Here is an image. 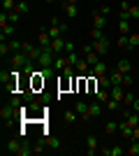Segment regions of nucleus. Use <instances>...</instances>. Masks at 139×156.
<instances>
[{
	"mask_svg": "<svg viewBox=\"0 0 139 156\" xmlns=\"http://www.w3.org/2000/svg\"><path fill=\"white\" fill-rule=\"evenodd\" d=\"M28 63H30V58H28L26 51H14L12 56H9V65H12L14 70H23Z\"/></svg>",
	"mask_w": 139,
	"mask_h": 156,
	"instance_id": "f257e3e1",
	"label": "nucleus"
},
{
	"mask_svg": "<svg viewBox=\"0 0 139 156\" xmlns=\"http://www.w3.org/2000/svg\"><path fill=\"white\" fill-rule=\"evenodd\" d=\"M91 42H93V51H98L100 56H107V54H109V49H111V42H109V37L91 40Z\"/></svg>",
	"mask_w": 139,
	"mask_h": 156,
	"instance_id": "f03ea898",
	"label": "nucleus"
},
{
	"mask_svg": "<svg viewBox=\"0 0 139 156\" xmlns=\"http://www.w3.org/2000/svg\"><path fill=\"white\" fill-rule=\"evenodd\" d=\"M16 117H19V112H16V107H12V105H2V110H0V119H2L5 124L14 121Z\"/></svg>",
	"mask_w": 139,
	"mask_h": 156,
	"instance_id": "7ed1b4c3",
	"label": "nucleus"
},
{
	"mask_svg": "<svg viewBox=\"0 0 139 156\" xmlns=\"http://www.w3.org/2000/svg\"><path fill=\"white\" fill-rule=\"evenodd\" d=\"M102 112H104V105L100 103V100H93V103H88V117H91V119L102 117Z\"/></svg>",
	"mask_w": 139,
	"mask_h": 156,
	"instance_id": "20e7f679",
	"label": "nucleus"
},
{
	"mask_svg": "<svg viewBox=\"0 0 139 156\" xmlns=\"http://www.w3.org/2000/svg\"><path fill=\"white\" fill-rule=\"evenodd\" d=\"M95 151H98V135L88 133V135H86V154L95 156Z\"/></svg>",
	"mask_w": 139,
	"mask_h": 156,
	"instance_id": "39448f33",
	"label": "nucleus"
},
{
	"mask_svg": "<svg viewBox=\"0 0 139 156\" xmlns=\"http://www.w3.org/2000/svg\"><path fill=\"white\" fill-rule=\"evenodd\" d=\"M21 142H23V137H14V140H7V142H5V151H9V154H19Z\"/></svg>",
	"mask_w": 139,
	"mask_h": 156,
	"instance_id": "423d86ee",
	"label": "nucleus"
},
{
	"mask_svg": "<svg viewBox=\"0 0 139 156\" xmlns=\"http://www.w3.org/2000/svg\"><path fill=\"white\" fill-rule=\"evenodd\" d=\"M109 96H111L114 100H121V103H123V96H125V86H123V84H114L111 89H109Z\"/></svg>",
	"mask_w": 139,
	"mask_h": 156,
	"instance_id": "0eeeda50",
	"label": "nucleus"
},
{
	"mask_svg": "<svg viewBox=\"0 0 139 156\" xmlns=\"http://www.w3.org/2000/svg\"><path fill=\"white\" fill-rule=\"evenodd\" d=\"M118 130H121V135H123V137L132 140V133H134V128H132L130 124H127L125 119H123V121H118Z\"/></svg>",
	"mask_w": 139,
	"mask_h": 156,
	"instance_id": "6e6552de",
	"label": "nucleus"
},
{
	"mask_svg": "<svg viewBox=\"0 0 139 156\" xmlns=\"http://www.w3.org/2000/svg\"><path fill=\"white\" fill-rule=\"evenodd\" d=\"M74 110H77V114H79V119H84V121H88V103H84V100H79V103L74 105Z\"/></svg>",
	"mask_w": 139,
	"mask_h": 156,
	"instance_id": "1a4fd4ad",
	"label": "nucleus"
},
{
	"mask_svg": "<svg viewBox=\"0 0 139 156\" xmlns=\"http://www.w3.org/2000/svg\"><path fill=\"white\" fill-rule=\"evenodd\" d=\"M51 35H49V30H40V35H37V44L42 47V49H46V47H51Z\"/></svg>",
	"mask_w": 139,
	"mask_h": 156,
	"instance_id": "9d476101",
	"label": "nucleus"
},
{
	"mask_svg": "<svg viewBox=\"0 0 139 156\" xmlns=\"http://www.w3.org/2000/svg\"><path fill=\"white\" fill-rule=\"evenodd\" d=\"M116 70H121L123 75L132 72V63H130V58H121V61H116Z\"/></svg>",
	"mask_w": 139,
	"mask_h": 156,
	"instance_id": "9b49d317",
	"label": "nucleus"
},
{
	"mask_svg": "<svg viewBox=\"0 0 139 156\" xmlns=\"http://www.w3.org/2000/svg\"><path fill=\"white\" fill-rule=\"evenodd\" d=\"M51 49H53V54H63L65 51V40L63 37H53L51 40Z\"/></svg>",
	"mask_w": 139,
	"mask_h": 156,
	"instance_id": "f8f14e48",
	"label": "nucleus"
},
{
	"mask_svg": "<svg viewBox=\"0 0 139 156\" xmlns=\"http://www.w3.org/2000/svg\"><path fill=\"white\" fill-rule=\"evenodd\" d=\"M104 26H107V16L93 12V28H102V30H104Z\"/></svg>",
	"mask_w": 139,
	"mask_h": 156,
	"instance_id": "ddd939ff",
	"label": "nucleus"
},
{
	"mask_svg": "<svg viewBox=\"0 0 139 156\" xmlns=\"http://www.w3.org/2000/svg\"><path fill=\"white\" fill-rule=\"evenodd\" d=\"M67 65H70V63H67V56H60V54H58V56H56V61H53V68H56L58 72H63Z\"/></svg>",
	"mask_w": 139,
	"mask_h": 156,
	"instance_id": "4468645a",
	"label": "nucleus"
},
{
	"mask_svg": "<svg viewBox=\"0 0 139 156\" xmlns=\"http://www.w3.org/2000/svg\"><path fill=\"white\" fill-rule=\"evenodd\" d=\"M130 21L132 19H118V33L121 35H130V33H132L130 30Z\"/></svg>",
	"mask_w": 139,
	"mask_h": 156,
	"instance_id": "2eb2a0df",
	"label": "nucleus"
},
{
	"mask_svg": "<svg viewBox=\"0 0 139 156\" xmlns=\"http://www.w3.org/2000/svg\"><path fill=\"white\" fill-rule=\"evenodd\" d=\"M107 72H109V68H107L104 61H100L98 65H93V75H95V77H102V75H107Z\"/></svg>",
	"mask_w": 139,
	"mask_h": 156,
	"instance_id": "dca6fc26",
	"label": "nucleus"
},
{
	"mask_svg": "<svg viewBox=\"0 0 139 156\" xmlns=\"http://www.w3.org/2000/svg\"><path fill=\"white\" fill-rule=\"evenodd\" d=\"M139 47V33H130L127 35V51H132Z\"/></svg>",
	"mask_w": 139,
	"mask_h": 156,
	"instance_id": "f3484780",
	"label": "nucleus"
},
{
	"mask_svg": "<svg viewBox=\"0 0 139 156\" xmlns=\"http://www.w3.org/2000/svg\"><path fill=\"white\" fill-rule=\"evenodd\" d=\"M63 119H65V124L70 126V124H74V121L79 119V114H77V110H65L63 112Z\"/></svg>",
	"mask_w": 139,
	"mask_h": 156,
	"instance_id": "a211bd4d",
	"label": "nucleus"
},
{
	"mask_svg": "<svg viewBox=\"0 0 139 156\" xmlns=\"http://www.w3.org/2000/svg\"><path fill=\"white\" fill-rule=\"evenodd\" d=\"M121 105H123L121 100H114V98H109V100L104 103V110H107V112H118V110H121Z\"/></svg>",
	"mask_w": 139,
	"mask_h": 156,
	"instance_id": "6ab92c4d",
	"label": "nucleus"
},
{
	"mask_svg": "<svg viewBox=\"0 0 139 156\" xmlns=\"http://www.w3.org/2000/svg\"><path fill=\"white\" fill-rule=\"evenodd\" d=\"M12 35H14V23H7V26L0 28V42L5 37H12Z\"/></svg>",
	"mask_w": 139,
	"mask_h": 156,
	"instance_id": "aec40b11",
	"label": "nucleus"
},
{
	"mask_svg": "<svg viewBox=\"0 0 139 156\" xmlns=\"http://www.w3.org/2000/svg\"><path fill=\"white\" fill-rule=\"evenodd\" d=\"M44 140H46V147H51V149L60 151V140H58V137H53V135H44Z\"/></svg>",
	"mask_w": 139,
	"mask_h": 156,
	"instance_id": "412c9836",
	"label": "nucleus"
},
{
	"mask_svg": "<svg viewBox=\"0 0 139 156\" xmlns=\"http://www.w3.org/2000/svg\"><path fill=\"white\" fill-rule=\"evenodd\" d=\"M109 98H111V96H109V91H107V89H102V86H100L98 91H95V100H100L102 105H104L107 100H109Z\"/></svg>",
	"mask_w": 139,
	"mask_h": 156,
	"instance_id": "4be33fe9",
	"label": "nucleus"
},
{
	"mask_svg": "<svg viewBox=\"0 0 139 156\" xmlns=\"http://www.w3.org/2000/svg\"><path fill=\"white\" fill-rule=\"evenodd\" d=\"M125 154H130V156H139V140H130V147L125 149Z\"/></svg>",
	"mask_w": 139,
	"mask_h": 156,
	"instance_id": "5701e85b",
	"label": "nucleus"
},
{
	"mask_svg": "<svg viewBox=\"0 0 139 156\" xmlns=\"http://www.w3.org/2000/svg\"><path fill=\"white\" fill-rule=\"evenodd\" d=\"M19 156H33V144H28L26 140L21 142V149H19Z\"/></svg>",
	"mask_w": 139,
	"mask_h": 156,
	"instance_id": "b1692460",
	"label": "nucleus"
},
{
	"mask_svg": "<svg viewBox=\"0 0 139 156\" xmlns=\"http://www.w3.org/2000/svg\"><path fill=\"white\" fill-rule=\"evenodd\" d=\"M98 84L102 86V89H107V91H109V89H111V79H109V75H102V77H98Z\"/></svg>",
	"mask_w": 139,
	"mask_h": 156,
	"instance_id": "393cba45",
	"label": "nucleus"
},
{
	"mask_svg": "<svg viewBox=\"0 0 139 156\" xmlns=\"http://www.w3.org/2000/svg\"><path fill=\"white\" fill-rule=\"evenodd\" d=\"M109 79H111V84H123V72H121V70H114L111 75H109Z\"/></svg>",
	"mask_w": 139,
	"mask_h": 156,
	"instance_id": "a878e982",
	"label": "nucleus"
},
{
	"mask_svg": "<svg viewBox=\"0 0 139 156\" xmlns=\"http://www.w3.org/2000/svg\"><path fill=\"white\" fill-rule=\"evenodd\" d=\"M134 100H137V98H134V93H130V91L125 89V96H123V105H125V107H132Z\"/></svg>",
	"mask_w": 139,
	"mask_h": 156,
	"instance_id": "bb28decb",
	"label": "nucleus"
},
{
	"mask_svg": "<svg viewBox=\"0 0 139 156\" xmlns=\"http://www.w3.org/2000/svg\"><path fill=\"white\" fill-rule=\"evenodd\" d=\"M2 12H5V9H2ZM7 19H9V23H16V21L21 19V12H16V9H9V12H7Z\"/></svg>",
	"mask_w": 139,
	"mask_h": 156,
	"instance_id": "cd10ccee",
	"label": "nucleus"
},
{
	"mask_svg": "<svg viewBox=\"0 0 139 156\" xmlns=\"http://www.w3.org/2000/svg\"><path fill=\"white\" fill-rule=\"evenodd\" d=\"M65 14H67V16H70V19H74V16L79 14V9H77V5H67V2H65Z\"/></svg>",
	"mask_w": 139,
	"mask_h": 156,
	"instance_id": "c85d7f7f",
	"label": "nucleus"
},
{
	"mask_svg": "<svg viewBox=\"0 0 139 156\" xmlns=\"http://www.w3.org/2000/svg\"><path fill=\"white\" fill-rule=\"evenodd\" d=\"M14 9H16V12H21V14H28V9H30V7H28V2H26V0H19Z\"/></svg>",
	"mask_w": 139,
	"mask_h": 156,
	"instance_id": "c756f323",
	"label": "nucleus"
},
{
	"mask_svg": "<svg viewBox=\"0 0 139 156\" xmlns=\"http://www.w3.org/2000/svg\"><path fill=\"white\" fill-rule=\"evenodd\" d=\"M88 37L91 40H100V37H104V30H102V28H93V30L88 33Z\"/></svg>",
	"mask_w": 139,
	"mask_h": 156,
	"instance_id": "7c9ffc66",
	"label": "nucleus"
},
{
	"mask_svg": "<svg viewBox=\"0 0 139 156\" xmlns=\"http://www.w3.org/2000/svg\"><path fill=\"white\" fill-rule=\"evenodd\" d=\"M65 56H67V63H70V65L79 63V54H77V51H70V54H65Z\"/></svg>",
	"mask_w": 139,
	"mask_h": 156,
	"instance_id": "2f4dec72",
	"label": "nucleus"
},
{
	"mask_svg": "<svg viewBox=\"0 0 139 156\" xmlns=\"http://www.w3.org/2000/svg\"><path fill=\"white\" fill-rule=\"evenodd\" d=\"M116 130H118V124H116V121H107L104 124V133H116Z\"/></svg>",
	"mask_w": 139,
	"mask_h": 156,
	"instance_id": "473e14b6",
	"label": "nucleus"
},
{
	"mask_svg": "<svg viewBox=\"0 0 139 156\" xmlns=\"http://www.w3.org/2000/svg\"><path fill=\"white\" fill-rule=\"evenodd\" d=\"M123 154H125V149L118 147V144H116V147H109V156H123Z\"/></svg>",
	"mask_w": 139,
	"mask_h": 156,
	"instance_id": "72a5a7b5",
	"label": "nucleus"
},
{
	"mask_svg": "<svg viewBox=\"0 0 139 156\" xmlns=\"http://www.w3.org/2000/svg\"><path fill=\"white\" fill-rule=\"evenodd\" d=\"M134 84V77H132V72H127V75H123V86H132Z\"/></svg>",
	"mask_w": 139,
	"mask_h": 156,
	"instance_id": "f704fd0d",
	"label": "nucleus"
},
{
	"mask_svg": "<svg viewBox=\"0 0 139 156\" xmlns=\"http://www.w3.org/2000/svg\"><path fill=\"white\" fill-rule=\"evenodd\" d=\"M116 47H121V49H127V35H121V37H116Z\"/></svg>",
	"mask_w": 139,
	"mask_h": 156,
	"instance_id": "c9c22d12",
	"label": "nucleus"
},
{
	"mask_svg": "<svg viewBox=\"0 0 139 156\" xmlns=\"http://www.w3.org/2000/svg\"><path fill=\"white\" fill-rule=\"evenodd\" d=\"M95 12H98V14H102V16H109V12H111V7H109V5H100L98 9H95Z\"/></svg>",
	"mask_w": 139,
	"mask_h": 156,
	"instance_id": "e433bc0d",
	"label": "nucleus"
},
{
	"mask_svg": "<svg viewBox=\"0 0 139 156\" xmlns=\"http://www.w3.org/2000/svg\"><path fill=\"white\" fill-rule=\"evenodd\" d=\"M21 47H23V42H19V40H12V42H9V49H12V54H14V51H21Z\"/></svg>",
	"mask_w": 139,
	"mask_h": 156,
	"instance_id": "4c0bfd02",
	"label": "nucleus"
},
{
	"mask_svg": "<svg viewBox=\"0 0 139 156\" xmlns=\"http://www.w3.org/2000/svg\"><path fill=\"white\" fill-rule=\"evenodd\" d=\"M130 19H139V5H130Z\"/></svg>",
	"mask_w": 139,
	"mask_h": 156,
	"instance_id": "58836bf2",
	"label": "nucleus"
},
{
	"mask_svg": "<svg viewBox=\"0 0 139 156\" xmlns=\"http://www.w3.org/2000/svg\"><path fill=\"white\" fill-rule=\"evenodd\" d=\"M91 51H93V42H88V44L81 47V54H84V56H86V54H91Z\"/></svg>",
	"mask_w": 139,
	"mask_h": 156,
	"instance_id": "ea45409f",
	"label": "nucleus"
},
{
	"mask_svg": "<svg viewBox=\"0 0 139 156\" xmlns=\"http://www.w3.org/2000/svg\"><path fill=\"white\" fill-rule=\"evenodd\" d=\"M130 9V2L127 0H121V12H127Z\"/></svg>",
	"mask_w": 139,
	"mask_h": 156,
	"instance_id": "a19ab883",
	"label": "nucleus"
},
{
	"mask_svg": "<svg viewBox=\"0 0 139 156\" xmlns=\"http://www.w3.org/2000/svg\"><path fill=\"white\" fill-rule=\"evenodd\" d=\"M74 51V42H65V54Z\"/></svg>",
	"mask_w": 139,
	"mask_h": 156,
	"instance_id": "79ce46f5",
	"label": "nucleus"
},
{
	"mask_svg": "<svg viewBox=\"0 0 139 156\" xmlns=\"http://www.w3.org/2000/svg\"><path fill=\"white\" fill-rule=\"evenodd\" d=\"M132 140H139V126H134V133H132Z\"/></svg>",
	"mask_w": 139,
	"mask_h": 156,
	"instance_id": "37998d69",
	"label": "nucleus"
},
{
	"mask_svg": "<svg viewBox=\"0 0 139 156\" xmlns=\"http://www.w3.org/2000/svg\"><path fill=\"white\" fill-rule=\"evenodd\" d=\"M132 110H134V112H137V114H139V98H137V100H134V103H132Z\"/></svg>",
	"mask_w": 139,
	"mask_h": 156,
	"instance_id": "c03bdc74",
	"label": "nucleus"
},
{
	"mask_svg": "<svg viewBox=\"0 0 139 156\" xmlns=\"http://www.w3.org/2000/svg\"><path fill=\"white\" fill-rule=\"evenodd\" d=\"M67 5H77V2H79V0H65Z\"/></svg>",
	"mask_w": 139,
	"mask_h": 156,
	"instance_id": "a18cd8bd",
	"label": "nucleus"
},
{
	"mask_svg": "<svg viewBox=\"0 0 139 156\" xmlns=\"http://www.w3.org/2000/svg\"><path fill=\"white\" fill-rule=\"evenodd\" d=\"M46 2H53V0H46Z\"/></svg>",
	"mask_w": 139,
	"mask_h": 156,
	"instance_id": "49530a36",
	"label": "nucleus"
},
{
	"mask_svg": "<svg viewBox=\"0 0 139 156\" xmlns=\"http://www.w3.org/2000/svg\"><path fill=\"white\" fill-rule=\"evenodd\" d=\"M137 86H139V79H137Z\"/></svg>",
	"mask_w": 139,
	"mask_h": 156,
	"instance_id": "de8ad7c7",
	"label": "nucleus"
}]
</instances>
